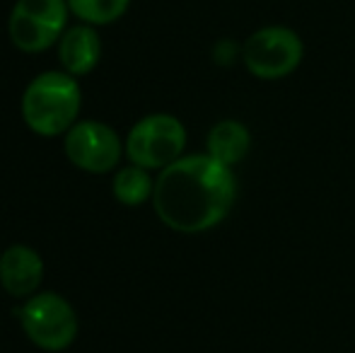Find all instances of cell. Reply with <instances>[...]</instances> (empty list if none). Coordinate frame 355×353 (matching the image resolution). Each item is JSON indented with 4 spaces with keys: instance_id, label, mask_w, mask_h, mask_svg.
<instances>
[{
    "instance_id": "5",
    "label": "cell",
    "mask_w": 355,
    "mask_h": 353,
    "mask_svg": "<svg viewBox=\"0 0 355 353\" xmlns=\"http://www.w3.org/2000/svg\"><path fill=\"white\" fill-rule=\"evenodd\" d=\"M68 0H17L8 19L10 42L24 53H42L66 34Z\"/></svg>"
},
{
    "instance_id": "8",
    "label": "cell",
    "mask_w": 355,
    "mask_h": 353,
    "mask_svg": "<svg viewBox=\"0 0 355 353\" xmlns=\"http://www.w3.org/2000/svg\"><path fill=\"white\" fill-rule=\"evenodd\" d=\"M44 278V261L37 250L12 245L0 255V283L12 298H32Z\"/></svg>"
},
{
    "instance_id": "3",
    "label": "cell",
    "mask_w": 355,
    "mask_h": 353,
    "mask_svg": "<svg viewBox=\"0 0 355 353\" xmlns=\"http://www.w3.org/2000/svg\"><path fill=\"white\" fill-rule=\"evenodd\" d=\"M187 148V128L172 114H148L128 131L126 155L143 170H164Z\"/></svg>"
},
{
    "instance_id": "12",
    "label": "cell",
    "mask_w": 355,
    "mask_h": 353,
    "mask_svg": "<svg viewBox=\"0 0 355 353\" xmlns=\"http://www.w3.org/2000/svg\"><path fill=\"white\" fill-rule=\"evenodd\" d=\"M131 0H68V8L85 24H112L128 10Z\"/></svg>"
},
{
    "instance_id": "7",
    "label": "cell",
    "mask_w": 355,
    "mask_h": 353,
    "mask_svg": "<svg viewBox=\"0 0 355 353\" xmlns=\"http://www.w3.org/2000/svg\"><path fill=\"white\" fill-rule=\"evenodd\" d=\"M66 157L75 167L92 175H107L121 160V138L112 126L102 121H78L66 133Z\"/></svg>"
},
{
    "instance_id": "11",
    "label": "cell",
    "mask_w": 355,
    "mask_h": 353,
    "mask_svg": "<svg viewBox=\"0 0 355 353\" xmlns=\"http://www.w3.org/2000/svg\"><path fill=\"white\" fill-rule=\"evenodd\" d=\"M112 191L119 203L123 206H141L148 198H153L155 182L150 177V170H143L138 165L123 167L112 182Z\"/></svg>"
},
{
    "instance_id": "1",
    "label": "cell",
    "mask_w": 355,
    "mask_h": 353,
    "mask_svg": "<svg viewBox=\"0 0 355 353\" xmlns=\"http://www.w3.org/2000/svg\"><path fill=\"white\" fill-rule=\"evenodd\" d=\"M237 196L232 167L211 155L179 157L155 179L153 206L157 218L174 232L198 235L215 227L232 211Z\"/></svg>"
},
{
    "instance_id": "10",
    "label": "cell",
    "mask_w": 355,
    "mask_h": 353,
    "mask_svg": "<svg viewBox=\"0 0 355 353\" xmlns=\"http://www.w3.org/2000/svg\"><path fill=\"white\" fill-rule=\"evenodd\" d=\"M206 148L213 160L223 162L225 167H232V165H239V162L249 155L252 136H249L244 123L234 121V119H225V121H218L211 128Z\"/></svg>"
},
{
    "instance_id": "4",
    "label": "cell",
    "mask_w": 355,
    "mask_h": 353,
    "mask_svg": "<svg viewBox=\"0 0 355 353\" xmlns=\"http://www.w3.org/2000/svg\"><path fill=\"white\" fill-rule=\"evenodd\" d=\"M22 329L34 346L44 351H66L78 336V315L58 293H37L17 310Z\"/></svg>"
},
{
    "instance_id": "6",
    "label": "cell",
    "mask_w": 355,
    "mask_h": 353,
    "mask_svg": "<svg viewBox=\"0 0 355 353\" xmlns=\"http://www.w3.org/2000/svg\"><path fill=\"white\" fill-rule=\"evenodd\" d=\"M304 46L297 32L281 24L261 27L244 42L242 61L259 80H281L302 63Z\"/></svg>"
},
{
    "instance_id": "2",
    "label": "cell",
    "mask_w": 355,
    "mask_h": 353,
    "mask_svg": "<svg viewBox=\"0 0 355 353\" xmlns=\"http://www.w3.org/2000/svg\"><path fill=\"white\" fill-rule=\"evenodd\" d=\"M83 92L66 71H46L37 76L22 94V119L34 133L53 138L68 133L80 114Z\"/></svg>"
},
{
    "instance_id": "9",
    "label": "cell",
    "mask_w": 355,
    "mask_h": 353,
    "mask_svg": "<svg viewBox=\"0 0 355 353\" xmlns=\"http://www.w3.org/2000/svg\"><path fill=\"white\" fill-rule=\"evenodd\" d=\"M102 56V42L94 32L92 24H75L66 29V34L58 42V61L63 71L71 76H87L97 68Z\"/></svg>"
}]
</instances>
